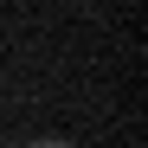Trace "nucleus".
<instances>
[{
  "instance_id": "nucleus-1",
  "label": "nucleus",
  "mask_w": 148,
  "mask_h": 148,
  "mask_svg": "<svg viewBox=\"0 0 148 148\" xmlns=\"http://www.w3.org/2000/svg\"><path fill=\"white\" fill-rule=\"evenodd\" d=\"M26 148H71V142H26Z\"/></svg>"
}]
</instances>
